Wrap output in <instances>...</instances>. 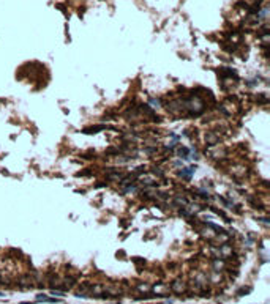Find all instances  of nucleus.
<instances>
[{
  "mask_svg": "<svg viewBox=\"0 0 270 304\" xmlns=\"http://www.w3.org/2000/svg\"><path fill=\"white\" fill-rule=\"evenodd\" d=\"M193 169L194 167H190V169H185V170H180V177L186 178V180H190L191 178V173H193Z\"/></svg>",
  "mask_w": 270,
  "mask_h": 304,
  "instance_id": "nucleus-1",
  "label": "nucleus"
},
{
  "mask_svg": "<svg viewBox=\"0 0 270 304\" xmlns=\"http://www.w3.org/2000/svg\"><path fill=\"white\" fill-rule=\"evenodd\" d=\"M250 291H251V288H250V287H246V288H242V290H238V291H237V296L246 295V293H250Z\"/></svg>",
  "mask_w": 270,
  "mask_h": 304,
  "instance_id": "nucleus-3",
  "label": "nucleus"
},
{
  "mask_svg": "<svg viewBox=\"0 0 270 304\" xmlns=\"http://www.w3.org/2000/svg\"><path fill=\"white\" fill-rule=\"evenodd\" d=\"M267 13H269V10H267V8H264L259 14H257V16H259V19H264V17H267Z\"/></svg>",
  "mask_w": 270,
  "mask_h": 304,
  "instance_id": "nucleus-4",
  "label": "nucleus"
},
{
  "mask_svg": "<svg viewBox=\"0 0 270 304\" xmlns=\"http://www.w3.org/2000/svg\"><path fill=\"white\" fill-rule=\"evenodd\" d=\"M52 295H54V296H63V291H56V290H52Z\"/></svg>",
  "mask_w": 270,
  "mask_h": 304,
  "instance_id": "nucleus-5",
  "label": "nucleus"
},
{
  "mask_svg": "<svg viewBox=\"0 0 270 304\" xmlns=\"http://www.w3.org/2000/svg\"><path fill=\"white\" fill-rule=\"evenodd\" d=\"M179 153H180V156H183V158H186V156H188V148H185V147H182V148H179Z\"/></svg>",
  "mask_w": 270,
  "mask_h": 304,
  "instance_id": "nucleus-2",
  "label": "nucleus"
},
{
  "mask_svg": "<svg viewBox=\"0 0 270 304\" xmlns=\"http://www.w3.org/2000/svg\"><path fill=\"white\" fill-rule=\"evenodd\" d=\"M0 296H3V293H0Z\"/></svg>",
  "mask_w": 270,
  "mask_h": 304,
  "instance_id": "nucleus-6",
  "label": "nucleus"
}]
</instances>
